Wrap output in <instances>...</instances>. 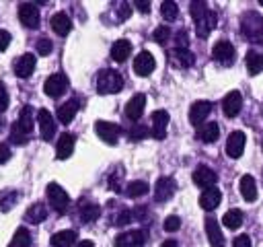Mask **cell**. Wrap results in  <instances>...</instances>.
I'll return each instance as SVG.
<instances>
[{
    "label": "cell",
    "mask_w": 263,
    "mask_h": 247,
    "mask_svg": "<svg viewBox=\"0 0 263 247\" xmlns=\"http://www.w3.org/2000/svg\"><path fill=\"white\" fill-rule=\"evenodd\" d=\"M160 12H162V16H164V21H175L177 19V14H179V8H177V2H173V0H166V2H162L160 4Z\"/></svg>",
    "instance_id": "74e56055"
},
{
    "label": "cell",
    "mask_w": 263,
    "mask_h": 247,
    "mask_svg": "<svg viewBox=\"0 0 263 247\" xmlns=\"http://www.w3.org/2000/svg\"><path fill=\"white\" fill-rule=\"evenodd\" d=\"M150 121H152V126H150V136L156 138V140H162V138L166 136L168 113H166L164 109H158V111H154V113L150 115Z\"/></svg>",
    "instance_id": "52a82bcc"
},
{
    "label": "cell",
    "mask_w": 263,
    "mask_h": 247,
    "mask_svg": "<svg viewBox=\"0 0 263 247\" xmlns=\"http://www.w3.org/2000/svg\"><path fill=\"white\" fill-rule=\"evenodd\" d=\"M240 107H242V95H240V91H230L224 97V101H222V109H224V115L226 117L238 115Z\"/></svg>",
    "instance_id": "d6986e66"
},
{
    "label": "cell",
    "mask_w": 263,
    "mask_h": 247,
    "mask_svg": "<svg viewBox=\"0 0 263 247\" xmlns=\"http://www.w3.org/2000/svg\"><path fill=\"white\" fill-rule=\"evenodd\" d=\"M146 136H148V128L146 126H142V123H134L132 126V130H129V138L132 140H142Z\"/></svg>",
    "instance_id": "ab89813d"
},
{
    "label": "cell",
    "mask_w": 263,
    "mask_h": 247,
    "mask_svg": "<svg viewBox=\"0 0 263 247\" xmlns=\"http://www.w3.org/2000/svg\"><path fill=\"white\" fill-rule=\"evenodd\" d=\"M216 181H218L216 171H214V169H210V167H205V165H199V167L193 171V183H195V185H199V187H203V189L214 187V183H216Z\"/></svg>",
    "instance_id": "7c38bea8"
},
{
    "label": "cell",
    "mask_w": 263,
    "mask_h": 247,
    "mask_svg": "<svg viewBox=\"0 0 263 247\" xmlns=\"http://www.w3.org/2000/svg\"><path fill=\"white\" fill-rule=\"evenodd\" d=\"M146 191H148V183H146V181H132V183H127V187H125L127 198H140V196H144Z\"/></svg>",
    "instance_id": "8d00e7d4"
},
{
    "label": "cell",
    "mask_w": 263,
    "mask_h": 247,
    "mask_svg": "<svg viewBox=\"0 0 263 247\" xmlns=\"http://www.w3.org/2000/svg\"><path fill=\"white\" fill-rule=\"evenodd\" d=\"M109 187H111L113 191H119V189H121V173L109 177Z\"/></svg>",
    "instance_id": "7dc6e473"
},
{
    "label": "cell",
    "mask_w": 263,
    "mask_h": 247,
    "mask_svg": "<svg viewBox=\"0 0 263 247\" xmlns=\"http://www.w3.org/2000/svg\"><path fill=\"white\" fill-rule=\"evenodd\" d=\"M177 41H179V47H185V45H187V37H185V31H181V33L177 35Z\"/></svg>",
    "instance_id": "f5cc1de1"
},
{
    "label": "cell",
    "mask_w": 263,
    "mask_h": 247,
    "mask_svg": "<svg viewBox=\"0 0 263 247\" xmlns=\"http://www.w3.org/2000/svg\"><path fill=\"white\" fill-rule=\"evenodd\" d=\"M49 25H51V29H53L58 35H68L70 29H72V21H70V16H68L66 12H55V14L51 16Z\"/></svg>",
    "instance_id": "cb8c5ba5"
},
{
    "label": "cell",
    "mask_w": 263,
    "mask_h": 247,
    "mask_svg": "<svg viewBox=\"0 0 263 247\" xmlns=\"http://www.w3.org/2000/svg\"><path fill=\"white\" fill-rule=\"evenodd\" d=\"M205 233L210 237V243L212 247H224V237H222V231L218 226V222L214 218H208L205 220Z\"/></svg>",
    "instance_id": "f1b7e54d"
},
{
    "label": "cell",
    "mask_w": 263,
    "mask_h": 247,
    "mask_svg": "<svg viewBox=\"0 0 263 247\" xmlns=\"http://www.w3.org/2000/svg\"><path fill=\"white\" fill-rule=\"evenodd\" d=\"M210 111H212V103L210 101H195L189 107V121L193 126H199V123L203 126V121L210 115Z\"/></svg>",
    "instance_id": "2e32d148"
},
{
    "label": "cell",
    "mask_w": 263,
    "mask_h": 247,
    "mask_svg": "<svg viewBox=\"0 0 263 247\" xmlns=\"http://www.w3.org/2000/svg\"><path fill=\"white\" fill-rule=\"evenodd\" d=\"M95 132H97V136H99L103 142H107V144H117V138H119V134H121V128L115 126V123H111V121L99 119V121H95Z\"/></svg>",
    "instance_id": "8992f818"
},
{
    "label": "cell",
    "mask_w": 263,
    "mask_h": 247,
    "mask_svg": "<svg viewBox=\"0 0 263 247\" xmlns=\"http://www.w3.org/2000/svg\"><path fill=\"white\" fill-rule=\"evenodd\" d=\"M8 247H31V235H29V231L25 226L16 228V233H14L12 241L8 243Z\"/></svg>",
    "instance_id": "e575fe53"
},
{
    "label": "cell",
    "mask_w": 263,
    "mask_h": 247,
    "mask_svg": "<svg viewBox=\"0 0 263 247\" xmlns=\"http://www.w3.org/2000/svg\"><path fill=\"white\" fill-rule=\"evenodd\" d=\"M8 109V93H6V86L0 82V113Z\"/></svg>",
    "instance_id": "ee69618b"
},
{
    "label": "cell",
    "mask_w": 263,
    "mask_h": 247,
    "mask_svg": "<svg viewBox=\"0 0 263 247\" xmlns=\"http://www.w3.org/2000/svg\"><path fill=\"white\" fill-rule=\"evenodd\" d=\"M160 247H179V245H177V241H173V239H168V241H164V243H162Z\"/></svg>",
    "instance_id": "db71d44e"
},
{
    "label": "cell",
    "mask_w": 263,
    "mask_h": 247,
    "mask_svg": "<svg viewBox=\"0 0 263 247\" xmlns=\"http://www.w3.org/2000/svg\"><path fill=\"white\" fill-rule=\"evenodd\" d=\"M76 241V231H60L51 237V247H70Z\"/></svg>",
    "instance_id": "1f68e13d"
},
{
    "label": "cell",
    "mask_w": 263,
    "mask_h": 247,
    "mask_svg": "<svg viewBox=\"0 0 263 247\" xmlns=\"http://www.w3.org/2000/svg\"><path fill=\"white\" fill-rule=\"evenodd\" d=\"M245 142H247V136L245 132H232L226 140V154L230 158H238L245 150Z\"/></svg>",
    "instance_id": "e0dca14e"
},
{
    "label": "cell",
    "mask_w": 263,
    "mask_h": 247,
    "mask_svg": "<svg viewBox=\"0 0 263 247\" xmlns=\"http://www.w3.org/2000/svg\"><path fill=\"white\" fill-rule=\"evenodd\" d=\"M37 51H39L41 56H47V54L51 51V41H49L47 37H41V39H37Z\"/></svg>",
    "instance_id": "7bdbcfd3"
},
{
    "label": "cell",
    "mask_w": 263,
    "mask_h": 247,
    "mask_svg": "<svg viewBox=\"0 0 263 247\" xmlns=\"http://www.w3.org/2000/svg\"><path fill=\"white\" fill-rule=\"evenodd\" d=\"M218 136H220V128H218L216 121H208V123L199 126V130H197V138H199L201 142H205V144L216 142Z\"/></svg>",
    "instance_id": "d4e9b609"
},
{
    "label": "cell",
    "mask_w": 263,
    "mask_h": 247,
    "mask_svg": "<svg viewBox=\"0 0 263 247\" xmlns=\"http://www.w3.org/2000/svg\"><path fill=\"white\" fill-rule=\"evenodd\" d=\"M242 220H245V214H242L238 208H234V210H228V212L222 216V224H224L226 228H230V231L238 228V226L242 224Z\"/></svg>",
    "instance_id": "4dcf8cb0"
},
{
    "label": "cell",
    "mask_w": 263,
    "mask_h": 247,
    "mask_svg": "<svg viewBox=\"0 0 263 247\" xmlns=\"http://www.w3.org/2000/svg\"><path fill=\"white\" fill-rule=\"evenodd\" d=\"M31 132H33V109H31L29 105H25L23 111H21V117L12 123L10 140H12L14 144H27Z\"/></svg>",
    "instance_id": "6da1fadb"
},
{
    "label": "cell",
    "mask_w": 263,
    "mask_h": 247,
    "mask_svg": "<svg viewBox=\"0 0 263 247\" xmlns=\"http://www.w3.org/2000/svg\"><path fill=\"white\" fill-rule=\"evenodd\" d=\"M152 37H154L156 43H164V41H168V37H171V29H168L166 25H160V27L154 29Z\"/></svg>",
    "instance_id": "f35d334b"
},
{
    "label": "cell",
    "mask_w": 263,
    "mask_h": 247,
    "mask_svg": "<svg viewBox=\"0 0 263 247\" xmlns=\"http://www.w3.org/2000/svg\"><path fill=\"white\" fill-rule=\"evenodd\" d=\"M45 193H47V200H49L51 208H53L58 214H64V212L68 210V206H70V196L66 193V189H64L62 185L49 183V185L45 187Z\"/></svg>",
    "instance_id": "3957f363"
},
{
    "label": "cell",
    "mask_w": 263,
    "mask_h": 247,
    "mask_svg": "<svg viewBox=\"0 0 263 247\" xmlns=\"http://www.w3.org/2000/svg\"><path fill=\"white\" fill-rule=\"evenodd\" d=\"M162 226H164V231H166V233H175V231H179V228H181V218H179V216H175V214H173V216H166Z\"/></svg>",
    "instance_id": "60d3db41"
},
{
    "label": "cell",
    "mask_w": 263,
    "mask_h": 247,
    "mask_svg": "<svg viewBox=\"0 0 263 247\" xmlns=\"http://www.w3.org/2000/svg\"><path fill=\"white\" fill-rule=\"evenodd\" d=\"M45 216H47V208H45L41 202H37V204H33V206H29V208H27V212H25V220H27V222H33V224H37V222L45 220Z\"/></svg>",
    "instance_id": "f546056e"
},
{
    "label": "cell",
    "mask_w": 263,
    "mask_h": 247,
    "mask_svg": "<svg viewBox=\"0 0 263 247\" xmlns=\"http://www.w3.org/2000/svg\"><path fill=\"white\" fill-rule=\"evenodd\" d=\"M222 200V191L216 189V187H210V189H203L201 196H199V206L203 210H214Z\"/></svg>",
    "instance_id": "7402d4cb"
},
{
    "label": "cell",
    "mask_w": 263,
    "mask_h": 247,
    "mask_svg": "<svg viewBox=\"0 0 263 247\" xmlns=\"http://www.w3.org/2000/svg\"><path fill=\"white\" fill-rule=\"evenodd\" d=\"M117 12H119V14H117V16H119V21H125V19L129 16V12H132V4H129V2H121Z\"/></svg>",
    "instance_id": "f6af8a7d"
},
{
    "label": "cell",
    "mask_w": 263,
    "mask_h": 247,
    "mask_svg": "<svg viewBox=\"0 0 263 247\" xmlns=\"http://www.w3.org/2000/svg\"><path fill=\"white\" fill-rule=\"evenodd\" d=\"M8 43H10V33L0 29V51H4L8 47Z\"/></svg>",
    "instance_id": "681fc988"
},
{
    "label": "cell",
    "mask_w": 263,
    "mask_h": 247,
    "mask_svg": "<svg viewBox=\"0 0 263 247\" xmlns=\"http://www.w3.org/2000/svg\"><path fill=\"white\" fill-rule=\"evenodd\" d=\"M76 113H78V101H76V99H70V101H66V103H62V105L58 107V119H60L62 123L72 121Z\"/></svg>",
    "instance_id": "4316f807"
},
{
    "label": "cell",
    "mask_w": 263,
    "mask_h": 247,
    "mask_svg": "<svg viewBox=\"0 0 263 247\" xmlns=\"http://www.w3.org/2000/svg\"><path fill=\"white\" fill-rule=\"evenodd\" d=\"M68 89V76L64 72H55V74H49L43 82V91L45 95L49 97H60L64 91Z\"/></svg>",
    "instance_id": "5b68a950"
},
{
    "label": "cell",
    "mask_w": 263,
    "mask_h": 247,
    "mask_svg": "<svg viewBox=\"0 0 263 247\" xmlns=\"http://www.w3.org/2000/svg\"><path fill=\"white\" fill-rule=\"evenodd\" d=\"M240 193L247 202H255L257 200V183H255V177L251 175H242L240 177Z\"/></svg>",
    "instance_id": "83f0119b"
},
{
    "label": "cell",
    "mask_w": 263,
    "mask_h": 247,
    "mask_svg": "<svg viewBox=\"0 0 263 247\" xmlns=\"http://www.w3.org/2000/svg\"><path fill=\"white\" fill-rule=\"evenodd\" d=\"M216 21H218V16H216L214 10H208L203 16H199L195 21V33H197V37H201V39L208 37L212 33V29L216 27Z\"/></svg>",
    "instance_id": "44dd1931"
},
{
    "label": "cell",
    "mask_w": 263,
    "mask_h": 247,
    "mask_svg": "<svg viewBox=\"0 0 263 247\" xmlns=\"http://www.w3.org/2000/svg\"><path fill=\"white\" fill-rule=\"evenodd\" d=\"M37 123H39V132L43 140H51L55 134V119L47 109H39L37 111Z\"/></svg>",
    "instance_id": "8fae6325"
},
{
    "label": "cell",
    "mask_w": 263,
    "mask_h": 247,
    "mask_svg": "<svg viewBox=\"0 0 263 247\" xmlns=\"http://www.w3.org/2000/svg\"><path fill=\"white\" fill-rule=\"evenodd\" d=\"M208 10L210 8H208L205 2H191V16H193V21H197L199 16H203Z\"/></svg>",
    "instance_id": "b9f144b4"
},
{
    "label": "cell",
    "mask_w": 263,
    "mask_h": 247,
    "mask_svg": "<svg viewBox=\"0 0 263 247\" xmlns=\"http://www.w3.org/2000/svg\"><path fill=\"white\" fill-rule=\"evenodd\" d=\"M259 4H261V6H263V0H259Z\"/></svg>",
    "instance_id": "9f6ffc18"
},
{
    "label": "cell",
    "mask_w": 263,
    "mask_h": 247,
    "mask_svg": "<svg viewBox=\"0 0 263 247\" xmlns=\"http://www.w3.org/2000/svg\"><path fill=\"white\" fill-rule=\"evenodd\" d=\"M175 189H177V183H175L173 177H160L154 185V200L156 202H166V200L173 198Z\"/></svg>",
    "instance_id": "4fadbf2b"
},
{
    "label": "cell",
    "mask_w": 263,
    "mask_h": 247,
    "mask_svg": "<svg viewBox=\"0 0 263 247\" xmlns=\"http://www.w3.org/2000/svg\"><path fill=\"white\" fill-rule=\"evenodd\" d=\"M232 247H251V237L249 235H238L232 243Z\"/></svg>",
    "instance_id": "bcb514c9"
},
{
    "label": "cell",
    "mask_w": 263,
    "mask_h": 247,
    "mask_svg": "<svg viewBox=\"0 0 263 247\" xmlns=\"http://www.w3.org/2000/svg\"><path fill=\"white\" fill-rule=\"evenodd\" d=\"M16 200H18V191H14V189H4V191H0V210H2V212H8V210L16 204Z\"/></svg>",
    "instance_id": "836d02e7"
},
{
    "label": "cell",
    "mask_w": 263,
    "mask_h": 247,
    "mask_svg": "<svg viewBox=\"0 0 263 247\" xmlns=\"http://www.w3.org/2000/svg\"><path fill=\"white\" fill-rule=\"evenodd\" d=\"M146 241L144 231H127L115 237V247H142Z\"/></svg>",
    "instance_id": "ac0fdd59"
},
{
    "label": "cell",
    "mask_w": 263,
    "mask_h": 247,
    "mask_svg": "<svg viewBox=\"0 0 263 247\" xmlns=\"http://www.w3.org/2000/svg\"><path fill=\"white\" fill-rule=\"evenodd\" d=\"M129 54H132V43L127 39H117L111 47V58L115 62H125L129 58Z\"/></svg>",
    "instance_id": "484cf974"
},
{
    "label": "cell",
    "mask_w": 263,
    "mask_h": 247,
    "mask_svg": "<svg viewBox=\"0 0 263 247\" xmlns=\"http://www.w3.org/2000/svg\"><path fill=\"white\" fill-rule=\"evenodd\" d=\"M8 158H10V148H8V144L0 142V165H4Z\"/></svg>",
    "instance_id": "c3c4849f"
},
{
    "label": "cell",
    "mask_w": 263,
    "mask_h": 247,
    "mask_svg": "<svg viewBox=\"0 0 263 247\" xmlns=\"http://www.w3.org/2000/svg\"><path fill=\"white\" fill-rule=\"evenodd\" d=\"M35 64H37V60L33 54H23L21 58L14 60V74L18 78H29L35 70Z\"/></svg>",
    "instance_id": "9a60e30c"
},
{
    "label": "cell",
    "mask_w": 263,
    "mask_h": 247,
    "mask_svg": "<svg viewBox=\"0 0 263 247\" xmlns=\"http://www.w3.org/2000/svg\"><path fill=\"white\" fill-rule=\"evenodd\" d=\"M144 107H146V95L144 93H138L134 95L127 103H125V117L132 119V121H138L144 113Z\"/></svg>",
    "instance_id": "5bb4252c"
},
{
    "label": "cell",
    "mask_w": 263,
    "mask_h": 247,
    "mask_svg": "<svg viewBox=\"0 0 263 247\" xmlns=\"http://www.w3.org/2000/svg\"><path fill=\"white\" fill-rule=\"evenodd\" d=\"M123 89V78L117 70H111V68H105L99 72L97 76V91L101 95H111V93H119Z\"/></svg>",
    "instance_id": "7a4b0ae2"
},
{
    "label": "cell",
    "mask_w": 263,
    "mask_h": 247,
    "mask_svg": "<svg viewBox=\"0 0 263 247\" xmlns=\"http://www.w3.org/2000/svg\"><path fill=\"white\" fill-rule=\"evenodd\" d=\"M247 70H249V74H259V72H263V54H259V51H249L247 54Z\"/></svg>",
    "instance_id": "d6a6232c"
},
{
    "label": "cell",
    "mask_w": 263,
    "mask_h": 247,
    "mask_svg": "<svg viewBox=\"0 0 263 247\" xmlns=\"http://www.w3.org/2000/svg\"><path fill=\"white\" fill-rule=\"evenodd\" d=\"M171 60H173V64L179 66V68H189V66H193V62H195L193 54H191L187 47H175V49L171 51Z\"/></svg>",
    "instance_id": "603a6c76"
},
{
    "label": "cell",
    "mask_w": 263,
    "mask_h": 247,
    "mask_svg": "<svg viewBox=\"0 0 263 247\" xmlns=\"http://www.w3.org/2000/svg\"><path fill=\"white\" fill-rule=\"evenodd\" d=\"M129 220H132V212H129V210H123V212L115 218V224H119V226H121V224H127Z\"/></svg>",
    "instance_id": "f907efd6"
},
{
    "label": "cell",
    "mask_w": 263,
    "mask_h": 247,
    "mask_svg": "<svg viewBox=\"0 0 263 247\" xmlns=\"http://www.w3.org/2000/svg\"><path fill=\"white\" fill-rule=\"evenodd\" d=\"M240 29H242L245 37L255 39V41H263V16L261 14H255V12L245 14Z\"/></svg>",
    "instance_id": "277c9868"
},
{
    "label": "cell",
    "mask_w": 263,
    "mask_h": 247,
    "mask_svg": "<svg viewBox=\"0 0 263 247\" xmlns=\"http://www.w3.org/2000/svg\"><path fill=\"white\" fill-rule=\"evenodd\" d=\"M154 68H156V62H154V56L150 51H140L134 58V72L138 76H148V74H152Z\"/></svg>",
    "instance_id": "30bf717a"
},
{
    "label": "cell",
    "mask_w": 263,
    "mask_h": 247,
    "mask_svg": "<svg viewBox=\"0 0 263 247\" xmlns=\"http://www.w3.org/2000/svg\"><path fill=\"white\" fill-rule=\"evenodd\" d=\"M212 56H214L216 62L228 66V64H232V60H234V45H232L230 41H226V39H220V41L214 45Z\"/></svg>",
    "instance_id": "9c48e42d"
},
{
    "label": "cell",
    "mask_w": 263,
    "mask_h": 247,
    "mask_svg": "<svg viewBox=\"0 0 263 247\" xmlns=\"http://www.w3.org/2000/svg\"><path fill=\"white\" fill-rule=\"evenodd\" d=\"M74 144H76L74 134L64 132V134L60 136L58 144H55V156H58L60 161H66L68 156H72V152H74Z\"/></svg>",
    "instance_id": "ffe728a7"
},
{
    "label": "cell",
    "mask_w": 263,
    "mask_h": 247,
    "mask_svg": "<svg viewBox=\"0 0 263 247\" xmlns=\"http://www.w3.org/2000/svg\"><path fill=\"white\" fill-rule=\"evenodd\" d=\"M134 6H136L140 12H150V2H146V0H136Z\"/></svg>",
    "instance_id": "816d5d0a"
},
{
    "label": "cell",
    "mask_w": 263,
    "mask_h": 247,
    "mask_svg": "<svg viewBox=\"0 0 263 247\" xmlns=\"http://www.w3.org/2000/svg\"><path fill=\"white\" fill-rule=\"evenodd\" d=\"M76 247H95V243H92V241H82V243H78Z\"/></svg>",
    "instance_id": "11a10c76"
},
{
    "label": "cell",
    "mask_w": 263,
    "mask_h": 247,
    "mask_svg": "<svg viewBox=\"0 0 263 247\" xmlns=\"http://www.w3.org/2000/svg\"><path fill=\"white\" fill-rule=\"evenodd\" d=\"M18 21H21L25 27H29V29L39 27V10H37V6H35L33 2H23V4H18Z\"/></svg>",
    "instance_id": "ba28073f"
},
{
    "label": "cell",
    "mask_w": 263,
    "mask_h": 247,
    "mask_svg": "<svg viewBox=\"0 0 263 247\" xmlns=\"http://www.w3.org/2000/svg\"><path fill=\"white\" fill-rule=\"evenodd\" d=\"M99 214H101V208L97 204H84V206H80V220L82 222H92V220L99 218Z\"/></svg>",
    "instance_id": "d590c367"
}]
</instances>
